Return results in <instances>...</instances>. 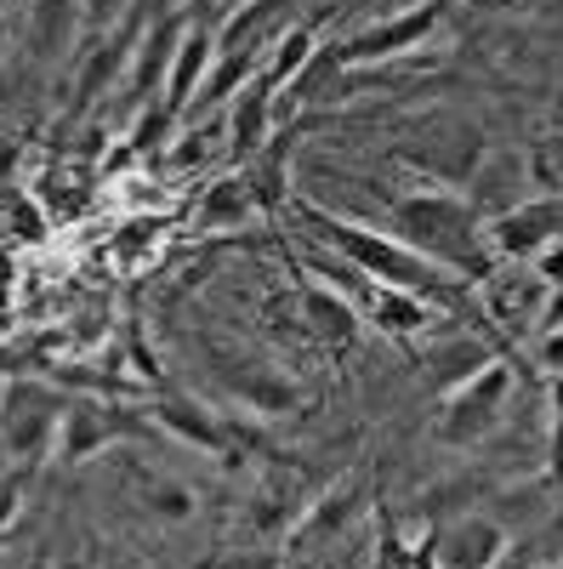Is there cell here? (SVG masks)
<instances>
[{
    "label": "cell",
    "mask_w": 563,
    "mask_h": 569,
    "mask_svg": "<svg viewBox=\"0 0 563 569\" xmlns=\"http://www.w3.org/2000/svg\"><path fill=\"white\" fill-rule=\"evenodd\" d=\"M388 222H393V240H404L410 251H421L428 262L450 268L466 284L484 279L501 262L490 251L484 217L473 211V200H466V194H455V188H421V194L393 200Z\"/></svg>",
    "instance_id": "6da1fadb"
},
{
    "label": "cell",
    "mask_w": 563,
    "mask_h": 569,
    "mask_svg": "<svg viewBox=\"0 0 563 569\" xmlns=\"http://www.w3.org/2000/svg\"><path fill=\"white\" fill-rule=\"evenodd\" d=\"M302 217L319 228V240L331 246L336 257H348L364 279L375 284H399V291H415V297H433L444 308L461 302V279L439 262H428L421 251H410L404 240H393V233H375L364 222H348V217H331V211H319V206H302Z\"/></svg>",
    "instance_id": "7a4b0ae2"
},
{
    "label": "cell",
    "mask_w": 563,
    "mask_h": 569,
    "mask_svg": "<svg viewBox=\"0 0 563 569\" xmlns=\"http://www.w3.org/2000/svg\"><path fill=\"white\" fill-rule=\"evenodd\" d=\"M399 160L415 166L421 177H433L439 188H455L484 166V131L461 114H428L404 131Z\"/></svg>",
    "instance_id": "3957f363"
},
{
    "label": "cell",
    "mask_w": 563,
    "mask_h": 569,
    "mask_svg": "<svg viewBox=\"0 0 563 569\" xmlns=\"http://www.w3.org/2000/svg\"><path fill=\"white\" fill-rule=\"evenodd\" d=\"M69 399L40 382V376H12L0 388V450L18 461H40L46 450H58V427H63Z\"/></svg>",
    "instance_id": "277c9868"
},
{
    "label": "cell",
    "mask_w": 563,
    "mask_h": 569,
    "mask_svg": "<svg viewBox=\"0 0 563 569\" xmlns=\"http://www.w3.org/2000/svg\"><path fill=\"white\" fill-rule=\"evenodd\" d=\"M154 433V416L149 410H131L120 399H103V393H80L69 399L63 410V427H58V461L63 467H80L109 445H125V439H143Z\"/></svg>",
    "instance_id": "5b68a950"
},
{
    "label": "cell",
    "mask_w": 563,
    "mask_h": 569,
    "mask_svg": "<svg viewBox=\"0 0 563 569\" xmlns=\"http://www.w3.org/2000/svg\"><path fill=\"white\" fill-rule=\"evenodd\" d=\"M506 393H512V365H506V359H490L479 376H466L461 388L444 393L439 439H444L450 450H473V445H484L495 427H501Z\"/></svg>",
    "instance_id": "8992f818"
},
{
    "label": "cell",
    "mask_w": 563,
    "mask_h": 569,
    "mask_svg": "<svg viewBox=\"0 0 563 569\" xmlns=\"http://www.w3.org/2000/svg\"><path fill=\"white\" fill-rule=\"evenodd\" d=\"M450 12V0H415V7L382 18V23H364L359 34H348L342 46H331V52L348 63V69H370V63H388V58H404L415 52L421 40H428Z\"/></svg>",
    "instance_id": "52a82bcc"
},
{
    "label": "cell",
    "mask_w": 563,
    "mask_h": 569,
    "mask_svg": "<svg viewBox=\"0 0 563 569\" xmlns=\"http://www.w3.org/2000/svg\"><path fill=\"white\" fill-rule=\"evenodd\" d=\"M479 302L490 308L495 325L506 330H541L546 308H552V284L541 279L535 262H495L479 279Z\"/></svg>",
    "instance_id": "ba28073f"
},
{
    "label": "cell",
    "mask_w": 563,
    "mask_h": 569,
    "mask_svg": "<svg viewBox=\"0 0 563 569\" xmlns=\"http://www.w3.org/2000/svg\"><path fill=\"white\" fill-rule=\"evenodd\" d=\"M143 29H149V12H143V18H125L120 29H109V34L80 58L74 86H69V120H80V114L98 109V98H109V86H125V69H131V52H137V40H143Z\"/></svg>",
    "instance_id": "9c48e42d"
},
{
    "label": "cell",
    "mask_w": 563,
    "mask_h": 569,
    "mask_svg": "<svg viewBox=\"0 0 563 569\" xmlns=\"http://www.w3.org/2000/svg\"><path fill=\"white\" fill-rule=\"evenodd\" d=\"M490 251L501 262H535L546 246L563 240V194H541V200H519L512 211L484 222Z\"/></svg>",
    "instance_id": "30bf717a"
},
{
    "label": "cell",
    "mask_w": 563,
    "mask_h": 569,
    "mask_svg": "<svg viewBox=\"0 0 563 569\" xmlns=\"http://www.w3.org/2000/svg\"><path fill=\"white\" fill-rule=\"evenodd\" d=\"M217 376L228 382V393H233V399H245L257 416H291V410L302 405V393H296L291 376H285V370H273V365H262V359L217 353Z\"/></svg>",
    "instance_id": "8fae6325"
},
{
    "label": "cell",
    "mask_w": 563,
    "mask_h": 569,
    "mask_svg": "<svg viewBox=\"0 0 563 569\" xmlns=\"http://www.w3.org/2000/svg\"><path fill=\"white\" fill-rule=\"evenodd\" d=\"M273 109H279V86L273 74H251L240 91L228 98V154L233 160H251L262 142L273 137Z\"/></svg>",
    "instance_id": "7c38bea8"
},
{
    "label": "cell",
    "mask_w": 563,
    "mask_h": 569,
    "mask_svg": "<svg viewBox=\"0 0 563 569\" xmlns=\"http://www.w3.org/2000/svg\"><path fill=\"white\" fill-rule=\"evenodd\" d=\"M433 552H439V569H495L506 552V530L490 512H466L455 525L433 530Z\"/></svg>",
    "instance_id": "4fadbf2b"
},
{
    "label": "cell",
    "mask_w": 563,
    "mask_h": 569,
    "mask_svg": "<svg viewBox=\"0 0 563 569\" xmlns=\"http://www.w3.org/2000/svg\"><path fill=\"white\" fill-rule=\"evenodd\" d=\"M211 63H217V34H211L205 23H188L177 58H171V74H165V91H160V109H165L171 120H182L188 109H194Z\"/></svg>",
    "instance_id": "5bb4252c"
},
{
    "label": "cell",
    "mask_w": 563,
    "mask_h": 569,
    "mask_svg": "<svg viewBox=\"0 0 563 569\" xmlns=\"http://www.w3.org/2000/svg\"><path fill=\"white\" fill-rule=\"evenodd\" d=\"M149 416H154V427L177 433L182 445H194V450H205V456H228V427H222L205 405H194L188 393H160V399L149 405Z\"/></svg>",
    "instance_id": "9a60e30c"
},
{
    "label": "cell",
    "mask_w": 563,
    "mask_h": 569,
    "mask_svg": "<svg viewBox=\"0 0 563 569\" xmlns=\"http://www.w3.org/2000/svg\"><path fill=\"white\" fill-rule=\"evenodd\" d=\"M302 325L313 337H324L331 348H353L359 342V302H348L336 284H319V279H302Z\"/></svg>",
    "instance_id": "2e32d148"
},
{
    "label": "cell",
    "mask_w": 563,
    "mask_h": 569,
    "mask_svg": "<svg viewBox=\"0 0 563 569\" xmlns=\"http://www.w3.org/2000/svg\"><path fill=\"white\" fill-rule=\"evenodd\" d=\"M359 501H364V490H359L353 479H348V485H336V490H324L313 507H302L296 530H291V547H324V541H336V536L353 525Z\"/></svg>",
    "instance_id": "e0dca14e"
},
{
    "label": "cell",
    "mask_w": 563,
    "mask_h": 569,
    "mask_svg": "<svg viewBox=\"0 0 563 569\" xmlns=\"http://www.w3.org/2000/svg\"><path fill=\"white\" fill-rule=\"evenodd\" d=\"M364 313L375 330H388V337H421L428 325H439V313L428 308V297L415 291H399V284H375L364 297Z\"/></svg>",
    "instance_id": "ac0fdd59"
},
{
    "label": "cell",
    "mask_w": 563,
    "mask_h": 569,
    "mask_svg": "<svg viewBox=\"0 0 563 569\" xmlns=\"http://www.w3.org/2000/svg\"><path fill=\"white\" fill-rule=\"evenodd\" d=\"M245 166V188H251V200H257V211H279V206H285V194H291V137H268L262 142V149L251 154V160H240Z\"/></svg>",
    "instance_id": "d6986e66"
},
{
    "label": "cell",
    "mask_w": 563,
    "mask_h": 569,
    "mask_svg": "<svg viewBox=\"0 0 563 569\" xmlns=\"http://www.w3.org/2000/svg\"><path fill=\"white\" fill-rule=\"evenodd\" d=\"M512 182H524V160L519 154H495V160H484L473 177H466V188H473L466 200H473V211L490 222V217H501V211H512L524 200Z\"/></svg>",
    "instance_id": "ffe728a7"
},
{
    "label": "cell",
    "mask_w": 563,
    "mask_h": 569,
    "mask_svg": "<svg viewBox=\"0 0 563 569\" xmlns=\"http://www.w3.org/2000/svg\"><path fill=\"white\" fill-rule=\"evenodd\" d=\"M80 23H86L80 0H34V7H29V46H34V58H63L74 46Z\"/></svg>",
    "instance_id": "44dd1931"
},
{
    "label": "cell",
    "mask_w": 563,
    "mask_h": 569,
    "mask_svg": "<svg viewBox=\"0 0 563 569\" xmlns=\"http://www.w3.org/2000/svg\"><path fill=\"white\" fill-rule=\"evenodd\" d=\"M490 365V348L484 342H473V337H455V342H439L433 353H428V370H433V388H461L466 376H479Z\"/></svg>",
    "instance_id": "7402d4cb"
},
{
    "label": "cell",
    "mask_w": 563,
    "mask_h": 569,
    "mask_svg": "<svg viewBox=\"0 0 563 569\" xmlns=\"http://www.w3.org/2000/svg\"><path fill=\"white\" fill-rule=\"evenodd\" d=\"M296 518H302L296 485H285V479H273V485H262V490L251 496V530H257V536H291Z\"/></svg>",
    "instance_id": "603a6c76"
},
{
    "label": "cell",
    "mask_w": 563,
    "mask_h": 569,
    "mask_svg": "<svg viewBox=\"0 0 563 569\" xmlns=\"http://www.w3.org/2000/svg\"><path fill=\"white\" fill-rule=\"evenodd\" d=\"M251 211H257V200H251L245 177H217L200 200V228H240Z\"/></svg>",
    "instance_id": "cb8c5ba5"
},
{
    "label": "cell",
    "mask_w": 563,
    "mask_h": 569,
    "mask_svg": "<svg viewBox=\"0 0 563 569\" xmlns=\"http://www.w3.org/2000/svg\"><path fill=\"white\" fill-rule=\"evenodd\" d=\"M319 52V34H313V23H291L285 34H273V46H268V74H273V86L285 91L302 69H308V58Z\"/></svg>",
    "instance_id": "d4e9b609"
},
{
    "label": "cell",
    "mask_w": 563,
    "mask_h": 569,
    "mask_svg": "<svg viewBox=\"0 0 563 569\" xmlns=\"http://www.w3.org/2000/svg\"><path fill=\"white\" fill-rule=\"evenodd\" d=\"M137 501H143L154 518H171V525H182V518L194 512V490L165 479V472H143V479H137Z\"/></svg>",
    "instance_id": "484cf974"
},
{
    "label": "cell",
    "mask_w": 563,
    "mask_h": 569,
    "mask_svg": "<svg viewBox=\"0 0 563 569\" xmlns=\"http://www.w3.org/2000/svg\"><path fill=\"white\" fill-rule=\"evenodd\" d=\"M131 7H137V0H80V12H86V29H98V34L120 29Z\"/></svg>",
    "instance_id": "4316f807"
},
{
    "label": "cell",
    "mask_w": 563,
    "mask_h": 569,
    "mask_svg": "<svg viewBox=\"0 0 563 569\" xmlns=\"http://www.w3.org/2000/svg\"><path fill=\"white\" fill-rule=\"evenodd\" d=\"M18 512H23V479L18 472H0V536L18 525Z\"/></svg>",
    "instance_id": "83f0119b"
},
{
    "label": "cell",
    "mask_w": 563,
    "mask_h": 569,
    "mask_svg": "<svg viewBox=\"0 0 563 569\" xmlns=\"http://www.w3.org/2000/svg\"><path fill=\"white\" fill-rule=\"evenodd\" d=\"M552 467L563 472V370L552 376Z\"/></svg>",
    "instance_id": "f1b7e54d"
},
{
    "label": "cell",
    "mask_w": 563,
    "mask_h": 569,
    "mask_svg": "<svg viewBox=\"0 0 563 569\" xmlns=\"http://www.w3.org/2000/svg\"><path fill=\"white\" fill-rule=\"evenodd\" d=\"M12 228H23L18 240H40V233H46V217L34 211V200H18V211H12Z\"/></svg>",
    "instance_id": "f546056e"
},
{
    "label": "cell",
    "mask_w": 563,
    "mask_h": 569,
    "mask_svg": "<svg viewBox=\"0 0 563 569\" xmlns=\"http://www.w3.org/2000/svg\"><path fill=\"white\" fill-rule=\"evenodd\" d=\"M535 268H541V279H546V284H563V240H557V246H546V251L535 257Z\"/></svg>",
    "instance_id": "4dcf8cb0"
},
{
    "label": "cell",
    "mask_w": 563,
    "mask_h": 569,
    "mask_svg": "<svg viewBox=\"0 0 563 569\" xmlns=\"http://www.w3.org/2000/svg\"><path fill=\"white\" fill-rule=\"evenodd\" d=\"M541 365H546L552 376L563 370V325H557V330H552V337H546V348H541Z\"/></svg>",
    "instance_id": "1f68e13d"
},
{
    "label": "cell",
    "mask_w": 563,
    "mask_h": 569,
    "mask_svg": "<svg viewBox=\"0 0 563 569\" xmlns=\"http://www.w3.org/2000/svg\"><path fill=\"white\" fill-rule=\"evenodd\" d=\"M177 7H182V0H143V12H149V18H171Z\"/></svg>",
    "instance_id": "d6a6232c"
},
{
    "label": "cell",
    "mask_w": 563,
    "mask_h": 569,
    "mask_svg": "<svg viewBox=\"0 0 563 569\" xmlns=\"http://www.w3.org/2000/svg\"><path fill=\"white\" fill-rule=\"evenodd\" d=\"M12 160H18V142H7V137H0V171H7Z\"/></svg>",
    "instance_id": "836d02e7"
},
{
    "label": "cell",
    "mask_w": 563,
    "mask_h": 569,
    "mask_svg": "<svg viewBox=\"0 0 563 569\" xmlns=\"http://www.w3.org/2000/svg\"><path fill=\"white\" fill-rule=\"evenodd\" d=\"M0 34H7V29H0Z\"/></svg>",
    "instance_id": "e575fe53"
},
{
    "label": "cell",
    "mask_w": 563,
    "mask_h": 569,
    "mask_svg": "<svg viewBox=\"0 0 563 569\" xmlns=\"http://www.w3.org/2000/svg\"><path fill=\"white\" fill-rule=\"evenodd\" d=\"M557 569H563V563H557Z\"/></svg>",
    "instance_id": "d590c367"
}]
</instances>
